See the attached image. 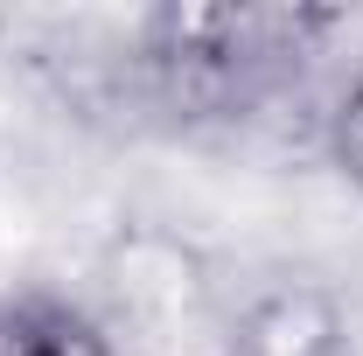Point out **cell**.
<instances>
[{
  "instance_id": "obj_1",
  "label": "cell",
  "mask_w": 363,
  "mask_h": 356,
  "mask_svg": "<svg viewBox=\"0 0 363 356\" xmlns=\"http://www.w3.org/2000/svg\"><path fill=\"white\" fill-rule=\"evenodd\" d=\"M335 28L308 7H168L147 21V70L168 105L238 112L301 70V56Z\"/></svg>"
},
{
  "instance_id": "obj_2",
  "label": "cell",
  "mask_w": 363,
  "mask_h": 356,
  "mask_svg": "<svg viewBox=\"0 0 363 356\" xmlns=\"http://www.w3.org/2000/svg\"><path fill=\"white\" fill-rule=\"evenodd\" d=\"M238 356H342V314L321 287H279L245 308Z\"/></svg>"
},
{
  "instance_id": "obj_3",
  "label": "cell",
  "mask_w": 363,
  "mask_h": 356,
  "mask_svg": "<svg viewBox=\"0 0 363 356\" xmlns=\"http://www.w3.org/2000/svg\"><path fill=\"white\" fill-rule=\"evenodd\" d=\"M0 356H112V343L84 308L0 301Z\"/></svg>"
},
{
  "instance_id": "obj_4",
  "label": "cell",
  "mask_w": 363,
  "mask_h": 356,
  "mask_svg": "<svg viewBox=\"0 0 363 356\" xmlns=\"http://www.w3.org/2000/svg\"><path fill=\"white\" fill-rule=\"evenodd\" d=\"M328 154H335V168L363 189V70L350 77V91H342L335 112H328Z\"/></svg>"
}]
</instances>
